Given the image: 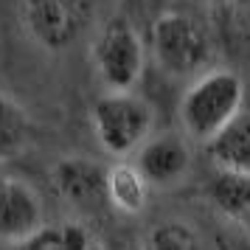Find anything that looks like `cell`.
<instances>
[{
  "label": "cell",
  "mask_w": 250,
  "mask_h": 250,
  "mask_svg": "<svg viewBox=\"0 0 250 250\" xmlns=\"http://www.w3.org/2000/svg\"><path fill=\"white\" fill-rule=\"evenodd\" d=\"M90 124L107 155L126 158L152 138L155 113L138 93H104L90 110Z\"/></svg>",
  "instance_id": "obj_2"
},
{
  "label": "cell",
  "mask_w": 250,
  "mask_h": 250,
  "mask_svg": "<svg viewBox=\"0 0 250 250\" xmlns=\"http://www.w3.org/2000/svg\"><path fill=\"white\" fill-rule=\"evenodd\" d=\"M242 228H245V230H248V233H250V216H248V219H245V225H242Z\"/></svg>",
  "instance_id": "obj_16"
},
{
  "label": "cell",
  "mask_w": 250,
  "mask_h": 250,
  "mask_svg": "<svg viewBox=\"0 0 250 250\" xmlns=\"http://www.w3.org/2000/svg\"><path fill=\"white\" fill-rule=\"evenodd\" d=\"M205 152H208V158H211L216 169L250 174V107H245L205 146Z\"/></svg>",
  "instance_id": "obj_9"
},
{
  "label": "cell",
  "mask_w": 250,
  "mask_h": 250,
  "mask_svg": "<svg viewBox=\"0 0 250 250\" xmlns=\"http://www.w3.org/2000/svg\"><path fill=\"white\" fill-rule=\"evenodd\" d=\"M205 197L225 219L245 225L250 216V174L216 169L205 186Z\"/></svg>",
  "instance_id": "obj_10"
},
{
  "label": "cell",
  "mask_w": 250,
  "mask_h": 250,
  "mask_svg": "<svg viewBox=\"0 0 250 250\" xmlns=\"http://www.w3.org/2000/svg\"><path fill=\"white\" fill-rule=\"evenodd\" d=\"M102 250H129L126 245H107V248H102Z\"/></svg>",
  "instance_id": "obj_15"
},
{
  "label": "cell",
  "mask_w": 250,
  "mask_h": 250,
  "mask_svg": "<svg viewBox=\"0 0 250 250\" xmlns=\"http://www.w3.org/2000/svg\"><path fill=\"white\" fill-rule=\"evenodd\" d=\"M93 65L107 93H129L146 68L144 40L126 20H110L93 40Z\"/></svg>",
  "instance_id": "obj_4"
},
{
  "label": "cell",
  "mask_w": 250,
  "mask_h": 250,
  "mask_svg": "<svg viewBox=\"0 0 250 250\" xmlns=\"http://www.w3.org/2000/svg\"><path fill=\"white\" fill-rule=\"evenodd\" d=\"M107 171L99 160L90 158H62L51 171V180L57 188L59 200L68 203L73 211L96 214L107 203Z\"/></svg>",
  "instance_id": "obj_6"
},
{
  "label": "cell",
  "mask_w": 250,
  "mask_h": 250,
  "mask_svg": "<svg viewBox=\"0 0 250 250\" xmlns=\"http://www.w3.org/2000/svg\"><path fill=\"white\" fill-rule=\"evenodd\" d=\"M14 250H65L62 228H40L34 236L17 242Z\"/></svg>",
  "instance_id": "obj_14"
},
{
  "label": "cell",
  "mask_w": 250,
  "mask_h": 250,
  "mask_svg": "<svg viewBox=\"0 0 250 250\" xmlns=\"http://www.w3.org/2000/svg\"><path fill=\"white\" fill-rule=\"evenodd\" d=\"M149 48L160 70L174 79L200 76L211 59V37L200 20L183 12H163L149 28Z\"/></svg>",
  "instance_id": "obj_3"
},
{
  "label": "cell",
  "mask_w": 250,
  "mask_h": 250,
  "mask_svg": "<svg viewBox=\"0 0 250 250\" xmlns=\"http://www.w3.org/2000/svg\"><path fill=\"white\" fill-rule=\"evenodd\" d=\"M135 169L152 188H169L191 169V146L180 132H158L135 152Z\"/></svg>",
  "instance_id": "obj_7"
},
{
  "label": "cell",
  "mask_w": 250,
  "mask_h": 250,
  "mask_svg": "<svg viewBox=\"0 0 250 250\" xmlns=\"http://www.w3.org/2000/svg\"><path fill=\"white\" fill-rule=\"evenodd\" d=\"M208 3H214V6H222V3H228V0H208Z\"/></svg>",
  "instance_id": "obj_17"
},
{
  "label": "cell",
  "mask_w": 250,
  "mask_h": 250,
  "mask_svg": "<svg viewBox=\"0 0 250 250\" xmlns=\"http://www.w3.org/2000/svg\"><path fill=\"white\" fill-rule=\"evenodd\" d=\"M149 188L152 186L135 169V163L121 160L107 171V203H110V208L121 211V214H129V216L141 214L146 208Z\"/></svg>",
  "instance_id": "obj_11"
},
{
  "label": "cell",
  "mask_w": 250,
  "mask_h": 250,
  "mask_svg": "<svg viewBox=\"0 0 250 250\" xmlns=\"http://www.w3.org/2000/svg\"><path fill=\"white\" fill-rule=\"evenodd\" d=\"M31 124L20 104L0 93V160L17 155L28 144Z\"/></svg>",
  "instance_id": "obj_12"
},
{
  "label": "cell",
  "mask_w": 250,
  "mask_h": 250,
  "mask_svg": "<svg viewBox=\"0 0 250 250\" xmlns=\"http://www.w3.org/2000/svg\"><path fill=\"white\" fill-rule=\"evenodd\" d=\"M146 250H203V245L191 225L171 219V222H160L152 230Z\"/></svg>",
  "instance_id": "obj_13"
},
{
  "label": "cell",
  "mask_w": 250,
  "mask_h": 250,
  "mask_svg": "<svg viewBox=\"0 0 250 250\" xmlns=\"http://www.w3.org/2000/svg\"><path fill=\"white\" fill-rule=\"evenodd\" d=\"M245 110V84L233 70L214 68L200 73L183 93L177 115L183 135L208 146Z\"/></svg>",
  "instance_id": "obj_1"
},
{
  "label": "cell",
  "mask_w": 250,
  "mask_h": 250,
  "mask_svg": "<svg viewBox=\"0 0 250 250\" xmlns=\"http://www.w3.org/2000/svg\"><path fill=\"white\" fill-rule=\"evenodd\" d=\"M239 3H250V0H239Z\"/></svg>",
  "instance_id": "obj_18"
},
{
  "label": "cell",
  "mask_w": 250,
  "mask_h": 250,
  "mask_svg": "<svg viewBox=\"0 0 250 250\" xmlns=\"http://www.w3.org/2000/svg\"><path fill=\"white\" fill-rule=\"evenodd\" d=\"M99 0H23V25L37 45L45 51H65L96 14Z\"/></svg>",
  "instance_id": "obj_5"
},
{
  "label": "cell",
  "mask_w": 250,
  "mask_h": 250,
  "mask_svg": "<svg viewBox=\"0 0 250 250\" xmlns=\"http://www.w3.org/2000/svg\"><path fill=\"white\" fill-rule=\"evenodd\" d=\"M42 228V205L34 188L20 177L0 174V239L23 242Z\"/></svg>",
  "instance_id": "obj_8"
}]
</instances>
